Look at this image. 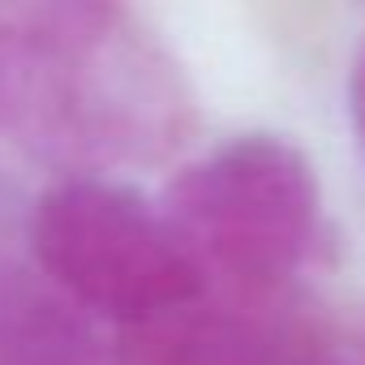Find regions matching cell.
<instances>
[{
	"label": "cell",
	"mask_w": 365,
	"mask_h": 365,
	"mask_svg": "<svg viewBox=\"0 0 365 365\" xmlns=\"http://www.w3.org/2000/svg\"><path fill=\"white\" fill-rule=\"evenodd\" d=\"M180 65L116 5L0 9V129L35 150L91 163H150L190 133Z\"/></svg>",
	"instance_id": "1"
},
{
	"label": "cell",
	"mask_w": 365,
	"mask_h": 365,
	"mask_svg": "<svg viewBox=\"0 0 365 365\" xmlns=\"http://www.w3.org/2000/svg\"><path fill=\"white\" fill-rule=\"evenodd\" d=\"M202 292L279 301L318 241V172L284 133H237L180 168L159 202Z\"/></svg>",
	"instance_id": "2"
},
{
	"label": "cell",
	"mask_w": 365,
	"mask_h": 365,
	"mask_svg": "<svg viewBox=\"0 0 365 365\" xmlns=\"http://www.w3.org/2000/svg\"><path fill=\"white\" fill-rule=\"evenodd\" d=\"M26 232L39 271L86 314L133 327L202 292L163 211L116 176L69 172L43 190Z\"/></svg>",
	"instance_id": "3"
},
{
	"label": "cell",
	"mask_w": 365,
	"mask_h": 365,
	"mask_svg": "<svg viewBox=\"0 0 365 365\" xmlns=\"http://www.w3.org/2000/svg\"><path fill=\"white\" fill-rule=\"evenodd\" d=\"M288 322L279 301L198 292L146 322L125 327L120 365H279Z\"/></svg>",
	"instance_id": "4"
},
{
	"label": "cell",
	"mask_w": 365,
	"mask_h": 365,
	"mask_svg": "<svg viewBox=\"0 0 365 365\" xmlns=\"http://www.w3.org/2000/svg\"><path fill=\"white\" fill-rule=\"evenodd\" d=\"M0 365H99V331L48 275L0 262Z\"/></svg>",
	"instance_id": "5"
},
{
	"label": "cell",
	"mask_w": 365,
	"mask_h": 365,
	"mask_svg": "<svg viewBox=\"0 0 365 365\" xmlns=\"http://www.w3.org/2000/svg\"><path fill=\"white\" fill-rule=\"evenodd\" d=\"M348 116H352V129L365 146V43L356 48L352 69H348Z\"/></svg>",
	"instance_id": "6"
}]
</instances>
